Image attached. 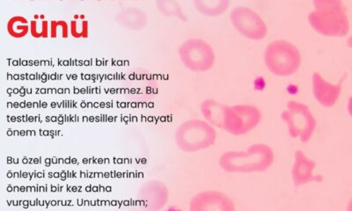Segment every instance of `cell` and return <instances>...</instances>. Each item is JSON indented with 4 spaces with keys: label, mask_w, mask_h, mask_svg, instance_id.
<instances>
[{
    "label": "cell",
    "mask_w": 352,
    "mask_h": 211,
    "mask_svg": "<svg viewBox=\"0 0 352 211\" xmlns=\"http://www.w3.org/2000/svg\"><path fill=\"white\" fill-rule=\"evenodd\" d=\"M308 22L314 31L328 37H344L350 32L346 6L341 0H316Z\"/></svg>",
    "instance_id": "1"
},
{
    "label": "cell",
    "mask_w": 352,
    "mask_h": 211,
    "mask_svg": "<svg viewBox=\"0 0 352 211\" xmlns=\"http://www.w3.org/2000/svg\"><path fill=\"white\" fill-rule=\"evenodd\" d=\"M274 160L275 153L272 147L265 144H254L247 151H230L223 153L219 165L228 173H263L272 166Z\"/></svg>",
    "instance_id": "2"
},
{
    "label": "cell",
    "mask_w": 352,
    "mask_h": 211,
    "mask_svg": "<svg viewBox=\"0 0 352 211\" xmlns=\"http://www.w3.org/2000/svg\"><path fill=\"white\" fill-rule=\"evenodd\" d=\"M264 63L272 74L278 77L292 76L298 71L302 55L297 46L286 40H276L266 47Z\"/></svg>",
    "instance_id": "3"
},
{
    "label": "cell",
    "mask_w": 352,
    "mask_h": 211,
    "mask_svg": "<svg viewBox=\"0 0 352 211\" xmlns=\"http://www.w3.org/2000/svg\"><path fill=\"white\" fill-rule=\"evenodd\" d=\"M216 140L215 128L203 120L185 122L175 132L176 144L184 152L194 153L208 149Z\"/></svg>",
    "instance_id": "4"
},
{
    "label": "cell",
    "mask_w": 352,
    "mask_h": 211,
    "mask_svg": "<svg viewBox=\"0 0 352 211\" xmlns=\"http://www.w3.org/2000/svg\"><path fill=\"white\" fill-rule=\"evenodd\" d=\"M281 118L287 126L289 135L294 138H300L301 143H307L316 130V119L309 107L302 102H289Z\"/></svg>",
    "instance_id": "5"
},
{
    "label": "cell",
    "mask_w": 352,
    "mask_h": 211,
    "mask_svg": "<svg viewBox=\"0 0 352 211\" xmlns=\"http://www.w3.org/2000/svg\"><path fill=\"white\" fill-rule=\"evenodd\" d=\"M261 120L262 113L256 106L226 105L221 129L232 135H242L256 129Z\"/></svg>",
    "instance_id": "6"
},
{
    "label": "cell",
    "mask_w": 352,
    "mask_h": 211,
    "mask_svg": "<svg viewBox=\"0 0 352 211\" xmlns=\"http://www.w3.org/2000/svg\"><path fill=\"white\" fill-rule=\"evenodd\" d=\"M179 55L184 65L192 71H207L215 64L214 49L201 39H190L182 43Z\"/></svg>",
    "instance_id": "7"
},
{
    "label": "cell",
    "mask_w": 352,
    "mask_h": 211,
    "mask_svg": "<svg viewBox=\"0 0 352 211\" xmlns=\"http://www.w3.org/2000/svg\"><path fill=\"white\" fill-rule=\"evenodd\" d=\"M232 26L248 39L260 41L265 38L268 27L256 12L247 6H237L230 12Z\"/></svg>",
    "instance_id": "8"
},
{
    "label": "cell",
    "mask_w": 352,
    "mask_h": 211,
    "mask_svg": "<svg viewBox=\"0 0 352 211\" xmlns=\"http://www.w3.org/2000/svg\"><path fill=\"white\" fill-rule=\"evenodd\" d=\"M193 211H234V200L219 191H206L195 195L190 204Z\"/></svg>",
    "instance_id": "9"
},
{
    "label": "cell",
    "mask_w": 352,
    "mask_h": 211,
    "mask_svg": "<svg viewBox=\"0 0 352 211\" xmlns=\"http://www.w3.org/2000/svg\"><path fill=\"white\" fill-rule=\"evenodd\" d=\"M312 90L314 99L320 105L324 108H331L338 102L342 86V84L330 83L319 72H314L312 76Z\"/></svg>",
    "instance_id": "10"
},
{
    "label": "cell",
    "mask_w": 352,
    "mask_h": 211,
    "mask_svg": "<svg viewBox=\"0 0 352 211\" xmlns=\"http://www.w3.org/2000/svg\"><path fill=\"white\" fill-rule=\"evenodd\" d=\"M316 168L314 160L309 159L302 151H296L292 168V178L294 185L300 187L316 181V176L314 175Z\"/></svg>",
    "instance_id": "11"
},
{
    "label": "cell",
    "mask_w": 352,
    "mask_h": 211,
    "mask_svg": "<svg viewBox=\"0 0 352 211\" xmlns=\"http://www.w3.org/2000/svg\"><path fill=\"white\" fill-rule=\"evenodd\" d=\"M225 107L226 105H223L215 100L208 99L204 100L201 105V112L208 124L213 127L221 129Z\"/></svg>",
    "instance_id": "12"
},
{
    "label": "cell",
    "mask_w": 352,
    "mask_h": 211,
    "mask_svg": "<svg viewBox=\"0 0 352 211\" xmlns=\"http://www.w3.org/2000/svg\"><path fill=\"white\" fill-rule=\"evenodd\" d=\"M197 10L206 16H220L228 10L230 2L228 0H219V1H195Z\"/></svg>",
    "instance_id": "13"
},
{
    "label": "cell",
    "mask_w": 352,
    "mask_h": 211,
    "mask_svg": "<svg viewBox=\"0 0 352 211\" xmlns=\"http://www.w3.org/2000/svg\"><path fill=\"white\" fill-rule=\"evenodd\" d=\"M28 31H30V26L26 18L14 16L8 22V32L14 38L20 39L26 36Z\"/></svg>",
    "instance_id": "14"
},
{
    "label": "cell",
    "mask_w": 352,
    "mask_h": 211,
    "mask_svg": "<svg viewBox=\"0 0 352 211\" xmlns=\"http://www.w3.org/2000/svg\"><path fill=\"white\" fill-rule=\"evenodd\" d=\"M30 33L34 38H47L50 34V22L44 15H36L30 21Z\"/></svg>",
    "instance_id": "15"
},
{
    "label": "cell",
    "mask_w": 352,
    "mask_h": 211,
    "mask_svg": "<svg viewBox=\"0 0 352 211\" xmlns=\"http://www.w3.org/2000/svg\"><path fill=\"white\" fill-rule=\"evenodd\" d=\"M78 20H74L71 22V34L75 38H87L88 36V21L84 20H78V15L75 16Z\"/></svg>",
    "instance_id": "16"
},
{
    "label": "cell",
    "mask_w": 352,
    "mask_h": 211,
    "mask_svg": "<svg viewBox=\"0 0 352 211\" xmlns=\"http://www.w3.org/2000/svg\"><path fill=\"white\" fill-rule=\"evenodd\" d=\"M159 9L165 15L168 16H176L181 19H184V14H182L180 5L174 1H160Z\"/></svg>",
    "instance_id": "17"
},
{
    "label": "cell",
    "mask_w": 352,
    "mask_h": 211,
    "mask_svg": "<svg viewBox=\"0 0 352 211\" xmlns=\"http://www.w3.org/2000/svg\"><path fill=\"white\" fill-rule=\"evenodd\" d=\"M61 28L63 38H67L69 36V27L67 22L65 21H52L50 24V36L52 38H56L58 36V30Z\"/></svg>",
    "instance_id": "18"
}]
</instances>
